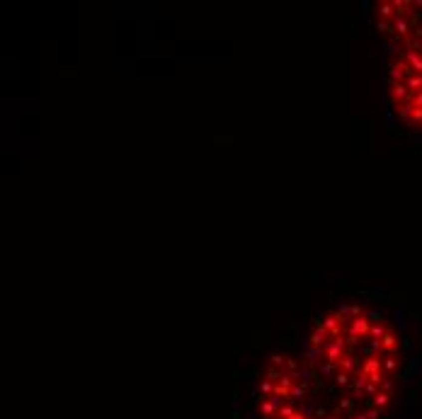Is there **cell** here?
I'll return each mask as SVG.
<instances>
[{
	"label": "cell",
	"mask_w": 422,
	"mask_h": 419,
	"mask_svg": "<svg viewBox=\"0 0 422 419\" xmlns=\"http://www.w3.org/2000/svg\"><path fill=\"white\" fill-rule=\"evenodd\" d=\"M381 346H384V354H386V356H396V354H398V337H396V332H393L391 327H388V332L384 334Z\"/></svg>",
	"instance_id": "1"
},
{
	"label": "cell",
	"mask_w": 422,
	"mask_h": 419,
	"mask_svg": "<svg viewBox=\"0 0 422 419\" xmlns=\"http://www.w3.org/2000/svg\"><path fill=\"white\" fill-rule=\"evenodd\" d=\"M410 29H413V27H410V22H408L405 17H396V19H393V32H396L393 37H396V39L408 41V39H410Z\"/></svg>",
	"instance_id": "2"
},
{
	"label": "cell",
	"mask_w": 422,
	"mask_h": 419,
	"mask_svg": "<svg viewBox=\"0 0 422 419\" xmlns=\"http://www.w3.org/2000/svg\"><path fill=\"white\" fill-rule=\"evenodd\" d=\"M325 342H330V334H328V329L325 327L313 329L311 337H308V346H323Z\"/></svg>",
	"instance_id": "3"
},
{
	"label": "cell",
	"mask_w": 422,
	"mask_h": 419,
	"mask_svg": "<svg viewBox=\"0 0 422 419\" xmlns=\"http://www.w3.org/2000/svg\"><path fill=\"white\" fill-rule=\"evenodd\" d=\"M376 12H379V17L386 19V22L396 19V7H393V2H388V0H384V2L376 5Z\"/></svg>",
	"instance_id": "4"
},
{
	"label": "cell",
	"mask_w": 422,
	"mask_h": 419,
	"mask_svg": "<svg viewBox=\"0 0 422 419\" xmlns=\"http://www.w3.org/2000/svg\"><path fill=\"white\" fill-rule=\"evenodd\" d=\"M376 32H379V34H396V32H393V22L379 19V22H376Z\"/></svg>",
	"instance_id": "5"
},
{
	"label": "cell",
	"mask_w": 422,
	"mask_h": 419,
	"mask_svg": "<svg viewBox=\"0 0 422 419\" xmlns=\"http://www.w3.org/2000/svg\"><path fill=\"white\" fill-rule=\"evenodd\" d=\"M367 317L376 325V322H384V315H381V310H367Z\"/></svg>",
	"instance_id": "6"
},
{
	"label": "cell",
	"mask_w": 422,
	"mask_h": 419,
	"mask_svg": "<svg viewBox=\"0 0 422 419\" xmlns=\"http://www.w3.org/2000/svg\"><path fill=\"white\" fill-rule=\"evenodd\" d=\"M413 124H422V107H415V111H413V119H410Z\"/></svg>",
	"instance_id": "7"
},
{
	"label": "cell",
	"mask_w": 422,
	"mask_h": 419,
	"mask_svg": "<svg viewBox=\"0 0 422 419\" xmlns=\"http://www.w3.org/2000/svg\"><path fill=\"white\" fill-rule=\"evenodd\" d=\"M362 315H367V310L362 308L359 303H357V306H352V317H362Z\"/></svg>",
	"instance_id": "8"
},
{
	"label": "cell",
	"mask_w": 422,
	"mask_h": 419,
	"mask_svg": "<svg viewBox=\"0 0 422 419\" xmlns=\"http://www.w3.org/2000/svg\"><path fill=\"white\" fill-rule=\"evenodd\" d=\"M413 105H415V107H422V92H418V95H415V100H413Z\"/></svg>",
	"instance_id": "9"
}]
</instances>
